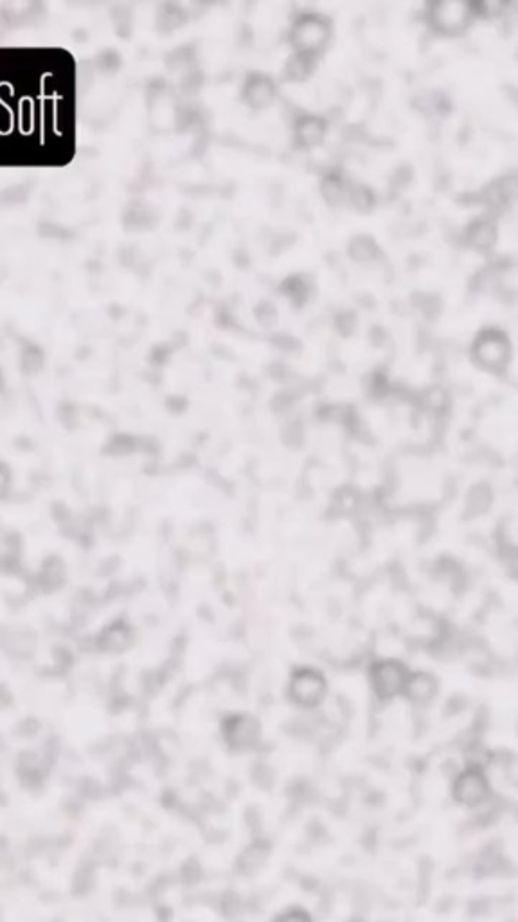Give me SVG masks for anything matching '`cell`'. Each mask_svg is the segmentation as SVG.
<instances>
[{
    "mask_svg": "<svg viewBox=\"0 0 518 922\" xmlns=\"http://www.w3.org/2000/svg\"><path fill=\"white\" fill-rule=\"evenodd\" d=\"M371 678L375 692L382 699H387L396 694H403L407 683V668L398 661H380L373 666Z\"/></svg>",
    "mask_w": 518,
    "mask_h": 922,
    "instance_id": "cell-1",
    "label": "cell"
},
{
    "mask_svg": "<svg viewBox=\"0 0 518 922\" xmlns=\"http://www.w3.org/2000/svg\"><path fill=\"white\" fill-rule=\"evenodd\" d=\"M324 692H326V681L322 680V676L319 673H313V670H308V668L299 670V673H295L290 681L292 698L304 706L317 705L322 699Z\"/></svg>",
    "mask_w": 518,
    "mask_h": 922,
    "instance_id": "cell-2",
    "label": "cell"
},
{
    "mask_svg": "<svg viewBox=\"0 0 518 922\" xmlns=\"http://www.w3.org/2000/svg\"><path fill=\"white\" fill-rule=\"evenodd\" d=\"M255 733H257V728L254 724L252 719L248 717H234L231 721V728H229V740L232 744H239V746H247L248 742H252L255 738Z\"/></svg>",
    "mask_w": 518,
    "mask_h": 922,
    "instance_id": "cell-3",
    "label": "cell"
},
{
    "mask_svg": "<svg viewBox=\"0 0 518 922\" xmlns=\"http://www.w3.org/2000/svg\"><path fill=\"white\" fill-rule=\"evenodd\" d=\"M436 685H434V680H432L430 676L426 674H417V676H412V678H407V683H405V689L403 692L414 699H426L432 696V692H434Z\"/></svg>",
    "mask_w": 518,
    "mask_h": 922,
    "instance_id": "cell-4",
    "label": "cell"
}]
</instances>
